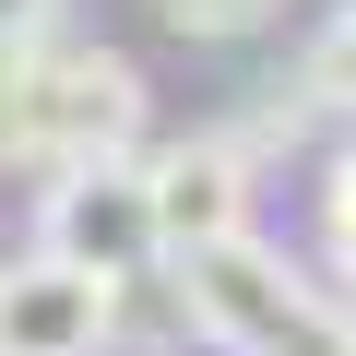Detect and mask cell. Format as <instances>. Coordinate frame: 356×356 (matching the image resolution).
I'll list each match as a JSON object with an SVG mask.
<instances>
[{
  "label": "cell",
  "instance_id": "obj_6",
  "mask_svg": "<svg viewBox=\"0 0 356 356\" xmlns=\"http://www.w3.org/2000/svg\"><path fill=\"white\" fill-rule=\"evenodd\" d=\"M297 83H309V107H332V119H356V0H344V13H321V36H309V60H297Z\"/></svg>",
  "mask_w": 356,
  "mask_h": 356
},
{
  "label": "cell",
  "instance_id": "obj_10",
  "mask_svg": "<svg viewBox=\"0 0 356 356\" xmlns=\"http://www.w3.org/2000/svg\"><path fill=\"white\" fill-rule=\"evenodd\" d=\"M13 95H24V48H0V166H13Z\"/></svg>",
  "mask_w": 356,
  "mask_h": 356
},
{
  "label": "cell",
  "instance_id": "obj_9",
  "mask_svg": "<svg viewBox=\"0 0 356 356\" xmlns=\"http://www.w3.org/2000/svg\"><path fill=\"white\" fill-rule=\"evenodd\" d=\"M60 36V0H0V48H48Z\"/></svg>",
  "mask_w": 356,
  "mask_h": 356
},
{
  "label": "cell",
  "instance_id": "obj_8",
  "mask_svg": "<svg viewBox=\"0 0 356 356\" xmlns=\"http://www.w3.org/2000/svg\"><path fill=\"white\" fill-rule=\"evenodd\" d=\"M321 238H332V261H344V285H356V143H344L332 178H321Z\"/></svg>",
  "mask_w": 356,
  "mask_h": 356
},
{
  "label": "cell",
  "instance_id": "obj_1",
  "mask_svg": "<svg viewBox=\"0 0 356 356\" xmlns=\"http://www.w3.org/2000/svg\"><path fill=\"white\" fill-rule=\"evenodd\" d=\"M178 321H191L214 356H344L356 344V309H332L273 238H202V250H178Z\"/></svg>",
  "mask_w": 356,
  "mask_h": 356
},
{
  "label": "cell",
  "instance_id": "obj_11",
  "mask_svg": "<svg viewBox=\"0 0 356 356\" xmlns=\"http://www.w3.org/2000/svg\"><path fill=\"white\" fill-rule=\"evenodd\" d=\"M344 356H356V344H344Z\"/></svg>",
  "mask_w": 356,
  "mask_h": 356
},
{
  "label": "cell",
  "instance_id": "obj_3",
  "mask_svg": "<svg viewBox=\"0 0 356 356\" xmlns=\"http://www.w3.org/2000/svg\"><path fill=\"white\" fill-rule=\"evenodd\" d=\"M36 250H60V261H95V273H143V261H166V238H154V191H143V143L131 154H72V166H48V191H36Z\"/></svg>",
  "mask_w": 356,
  "mask_h": 356
},
{
  "label": "cell",
  "instance_id": "obj_7",
  "mask_svg": "<svg viewBox=\"0 0 356 356\" xmlns=\"http://www.w3.org/2000/svg\"><path fill=\"white\" fill-rule=\"evenodd\" d=\"M154 13H166L178 36H261L285 0H154Z\"/></svg>",
  "mask_w": 356,
  "mask_h": 356
},
{
  "label": "cell",
  "instance_id": "obj_4",
  "mask_svg": "<svg viewBox=\"0 0 356 356\" xmlns=\"http://www.w3.org/2000/svg\"><path fill=\"white\" fill-rule=\"evenodd\" d=\"M119 344V273L24 250L0 273V356H107Z\"/></svg>",
  "mask_w": 356,
  "mask_h": 356
},
{
  "label": "cell",
  "instance_id": "obj_2",
  "mask_svg": "<svg viewBox=\"0 0 356 356\" xmlns=\"http://www.w3.org/2000/svg\"><path fill=\"white\" fill-rule=\"evenodd\" d=\"M143 143V72L119 48H24L13 95V166H72V154H131Z\"/></svg>",
  "mask_w": 356,
  "mask_h": 356
},
{
  "label": "cell",
  "instance_id": "obj_5",
  "mask_svg": "<svg viewBox=\"0 0 356 356\" xmlns=\"http://www.w3.org/2000/svg\"><path fill=\"white\" fill-rule=\"evenodd\" d=\"M143 191H154L166 261L202 250V238H238V226H250V143H238V131H178V143L143 154Z\"/></svg>",
  "mask_w": 356,
  "mask_h": 356
}]
</instances>
